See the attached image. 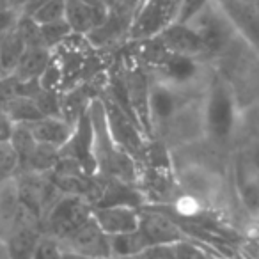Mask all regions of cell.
<instances>
[{
	"mask_svg": "<svg viewBox=\"0 0 259 259\" xmlns=\"http://www.w3.org/2000/svg\"><path fill=\"white\" fill-rule=\"evenodd\" d=\"M220 11L233 25L236 37L259 55V15L252 2L241 0H215Z\"/></svg>",
	"mask_w": 259,
	"mask_h": 259,
	"instance_id": "cell-13",
	"label": "cell"
},
{
	"mask_svg": "<svg viewBox=\"0 0 259 259\" xmlns=\"http://www.w3.org/2000/svg\"><path fill=\"white\" fill-rule=\"evenodd\" d=\"M39 34H41V43H43V47L48 48V50H55V48L64 43L73 32L68 23H66V20H61V22L39 25Z\"/></svg>",
	"mask_w": 259,
	"mask_h": 259,
	"instance_id": "cell-25",
	"label": "cell"
},
{
	"mask_svg": "<svg viewBox=\"0 0 259 259\" xmlns=\"http://www.w3.org/2000/svg\"><path fill=\"white\" fill-rule=\"evenodd\" d=\"M66 13V0H50L43 8L37 9L30 18L37 23V25H45V23H54L64 20Z\"/></svg>",
	"mask_w": 259,
	"mask_h": 259,
	"instance_id": "cell-26",
	"label": "cell"
},
{
	"mask_svg": "<svg viewBox=\"0 0 259 259\" xmlns=\"http://www.w3.org/2000/svg\"><path fill=\"white\" fill-rule=\"evenodd\" d=\"M241 2H254V0H241Z\"/></svg>",
	"mask_w": 259,
	"mask_h": 259,
	"instance_id": "cell-38",
	"label": "cell"
},
{
	"mask_svg": "<svg viewBox=\"0 0 259 259\" xmlns=\"http://www.w3.org/2000/svg\"><path fill=\"white\" fill-rule=\"evenodd\" d=\"M20 13L13 11L11 8H0V37H4L8 32H11L13 29H16V23H18Z\"/></svg>",
	"mask_w": 259,
	"mask_h": 259,
	"instance_id": "cell-29",
	"label": "cell"
},
{
	"mask_svg": "<svg viewBox=\"0 0 259 259\" xmlns=\"http://www.w3.org/2000/svg\"><path fill=\"white\" fill-rule=\"evenodd\" d=\"M62 259H93V257H85V255H80V254H76V252L64 250L62 252Z\"/></svg>",
	"mask_w": 259,
	"mask_h": 259,
	"instance_id": "cell-33",
	"label": "cell"
},
{
	"mask_svg": "<svg viewBox=\"0 0 259 259\" xmlns=\"http://www.w3.org/2000/svg\"><path fill=\"white\" fill-rule=\"evenodd\" d=\"M172 259H224L220 254L194 240H183L172 245Z\"/></svg>",
	"mask_w": 259,
	"mask_h": 259,
	"instance_id": "cell-24",
	"label": "cell"
},
{
	"mask_svg": "<svg viewBox=\"0 0 259 259\" xmlns=\"http://www.w3.org/2000/svg\"><path fill=\"white\" fill-rule=\"evenodd\" d=\"M93 217V204L80 195L62 194L45 215L47 234L64 241Z\"/></svg>",
	"mask_w": 259,
	"mask_h": 259,
	"instance_id": "cell-8",
	"label": "cell"
},
{
	"mask_svg": "<svg viewBox=\"0 0 259 259\" xmlns=\"http://www.w3.org/2000/svg\"><path fill=\"white\" fill-rule=\"evenodd\" d=\"M6 2H8V6L13 9V11H16V13H20V15H22L23 8L27 6V2H29V0H6Z\"/></svg>",
	"mask_w": 259,
	"mask_h": 259,
	"instance_id": "cell-32",
	"label": "cell"
},
{
	"mask_svg": "<svg viewBox=\"0 0 259 259\" xmlns=\"http://www.w3.org/2000/svg\"><path fill=\"white\" fill-rule=\"evenodd\" d=\"M206 91V89H204ZM204 91L183 89L165 83L149 76V93H148V122L151 139L160 134V130L172 119V115L190 103L195 98H201Z\"/></svg>",
	"mask_w": 259,
	"mask_h": 259,
	"instance_id": "cell-4",
	"label": "cell"
},
{
	"mask_svg": "<svg viewBox=\"0 0 259 259\" xmlns=\"http://www.w3.org/2000/svg\"><path fill=\"white\" fill-rule=\"evenodd\" d=\"M100 195H98L94 206L105 208V206H132V208H144L146 199L141 188L135 183L119 180L112 176H100Z\"/></svg>",
	"mask_w": 259,
	"mask_h": 259,
	"instance_id": "cell-16",
	"label": "cell"
},
{
	"mask_svg": "<svg viewBox=\"0 0 259 259\" xmlns=\"http://www.w3.org/2000/svg\"><path fill=\"white\" fill-rule=\"evenodd\" d=\"M27 45L23 41L22 34L18 29H13L4 37H0V71L6 75H11L13 69L16 68L20 57L25 52Z\"/></svg>",
	"mask_w": 259,
	"mask_h": 259,
	"instance_id": "cell-22",
	"label": "cell"
},
{
	"mask_svg": "<svg viewBox=\"0 0 259 259\" xmlns=\"http://www.w3.org/2000/svg\"><path fill=\"white\" fill-rule=\"evenodd\" d=\"M252 4H254L255 11H257V15H259V0H254V2H252Z\"/></svg>",
	"mask_w": 259,
	"mask_h": 259,
	"instance_id": "cell-37",
	"label": "cell"
},
{
	"mask_svg": "<svg viewBox=\"0 0 259 259\" xmlns=\"http://www.w3.org/2000/svg\"><path fill=\"white\" fill-rule=\"evenodd\" d=\"M202 110L206 141H211L217 146L229 144L240 130L241 108L233 83L222 71H213L209 75L202 96Z\"/></svg>",
	"mask_w": 259,
	"mask_h": 259,
	"instance_id": "cell-1",
	"label": "cell"
},
{
	"mask_svg": "<svg viewBox=\"0 0 259 259\" xmlns=\"http://www.w3.org/2000/svg\"><path fill=\"white\" fill-rule=\"evenodd\" d=\"M4 112L11 117L15 124H30V122L45 117L36 101L27 96H11L6 101Z\"/></svg>",
	"mask_w": 259,
	"mask_h": 259,
	"instance_id": "cell-23",
	"label": "cell"
},
{
	"mask_svg": "<svg viewBox=\"0 0 259 259\" xmlns=\"http://www.w3.org/2000/svg\"><path fill=\"white\" fill-rule=\"evenodd\" d=\"M101 101H103L105 108V119H107V128L110 134L114 144L117 146L121 151H124L132 160L141 165L142 156L146 151V144H148V135L144 134L142 126L135 121L121 105L105 91L101 94Z\"/></svg>",
	"mask_w": 259,
	"mask_h": 259,
	"instance_id": "cell-3",
	"label": "cell"
},
{
	"mask_svg": "<svg viewBox=\"0 0 259 259\" xmlns=\"http://www.w3.org/2000/svg\"><path fill=\"white\" fill-rule=\"evenodd\" d=\"M62 252H64V247L57 238L50 234H41L32 259H62Z\"/></svg>",
	"mask_w": 259,
	"mask_h": 259,
	"instance_id": "cell-27",
	"label": "cell"
},
{
	"mask_svg": "<svg viewBox=\"0 0 259 259\" xmlns=\"http://www.w3.org/2000/svg\"><path fill=\"white\" fill-rule=\"evenodd\" d=\"M255 108H257V110H259V101H257V103H255Z\"/></svg>",
	"mask_w": 259,
	"mask_h": 259,
	"instance_id": "cell-39",
	"label": "cell"
},
{
	"mask_svg": "<svg viewBox=\"0 0 259 259\" xmlns=\"http://www.w3.org/2000/svg\"><path fill=\"white\" fill-rule=\"evenodd\" d=\"M209 4V0H183L181 2L180 13H178V23H188Z\"/></svg>",
	"mask_w": 259,
	"mask_h": 259,
	"instance_id": "cell-28",
	"label": "cell"
},
{
	"mask_svg": "<svg viewBox=\"0 0 259 259\" xmlns=\"http://www.w3.org/2000/svg\"><path fill=\"white\" fill-rule=\"evenodd\" d=\"M52 59V50L45 47H27L11 75L16 80H37Z\"/></svg>",
	"mask_w": 259,
	"mask_h": 259,
	"instance_id": "cell-20",
	"label": "cell"
},
{
	"mask_svg": "<svg viewBox=\"0 0 259 259\" xmlns=\"http://www.w3.org/2000/svg\"><path fill=\"white\" fill-rule=\"evenodd\" d=\"M188 25L204 41L209 57L224 55L229 50L231 45L238 39L233 25L226 18V15L220 11L215 0H209V4L192 22H188Z\"/></svg>",
	"mask_w": 259,
	"mask_h": 259,
	"instance_id": "cell-9",
	"label": "cell"
},
{
	"mask_svg": "<svg viewBox=\"0 0 259 259\" xmlns=\"http://www.w3.org/2000/svg\"><path fill=\"white\" fill-rule=\"evenodd\" d=\"M231 178L240 204L252 219H259V141L248 142L234 151Z\"/></svg>",
	"mask_w": 259,
	"mask_h": 259,
	"instance_id": "cell-2",
	"label": "cell"
},
{
	"mask_svg": "<svg viewBox=\"0 0 259 259\" xmlns=\"http://www.w3.org/2000/svg\"><path fill=\"white\" fill-rule=\"evenodd\" d=\"M47 2H50V0H29V2H27V6L23 8L22 15H25V16L34 15V13H36L39 8H43V6L47 4Z\"/></svg>",
	"mask_w": 259,
	"mask_h": 259,
	"instance_id": "cell-31",
	"label": "cell"
},
{
	"mask_svg": "<svg viewBox=\"0 0 259 259\" xmlns=\"http://www.w3.org/2000/svg\"><path fill=\"white\" fill-rule=\"evenodd\" d=\"M183 0H141L130 20L126 39L139 43L155 37L165 27L176 22Z\"/></svg>",
	"mask_w": 259,
	"mask_h": 259,
	"instance_id": "cell-7",
	"label": "cell"
},
{
	"mask_svg": "<svg viewBox=\"0 0 259 259\" xmlns=\"http://www.w3.org/2000/svg\"><path fill=\"white\" fill-rule=\"evenodd\" d=\"M41 231L32 224H20L13 227L11 233L4 238L6 259H32Z\"/></svg>",
	"mask_w": 259,
	"mask_h": 259,
	"instance_id": "cell-19",
	"label": "cell"
},
{
	"mask_svg": "<svg viewBox=\"0 0 259 259\" xmlns=\"http://www.w3.org/2000/svg\"><path fill=\"white\" fill-rule=\"evenodd\" d=\"M62 247H64V250L76 252V254L85 255V257L112 259L110 238L98 227L93 217L78 231H75L68 240L62 241Z\"/></svg>",
	"mask_w": 259,
	"mask_h": 259,
	"instance_id": "cell-15",
	"label": "cell"
},
{
	"mask_svg": "<svg viewBox=\"0 0 259 259\" xmlns=\"http://www.w3.org/2000/svg\"><path fill=\"white\" fill-rule=\"evenodd\" d=\"M0 259H6V247H4V238H0Z\"/></svg>",
	"mask_w": 259,
	"mask_h": 259,
	"instance_id": "cell-34",
	"label": "cell"
},
{
	"mask_svg": "<svg viewBox=\"0 0 259 259\" xmlns=\"http://www.w3.org/2000/svg\"><path fill=\"white\" fill-rule=\"evenodd\" d=\"M93 219L105 234L114 236L139 229L141 209L132 206H93Z\"/></svg>",
	"mask_w": 259,
	"mask_h": 259,
	"instance_id": "cell-17",
	"label": "cell"
},
{
	"mask_svg": "<svg viewBox=\"0 0 259 259\" xmlns=\"http://www.w3.org/2000/svg\"><path fill=\"white\" fill-rule=\"evenodd\" d=\"M9 178H13V176H9V174H4V172H0V185L4 183L6 180H9Z\"/></svg>",
	"mask_w": 259,
	"mask_h": 259,
	"instance_id": "cell-35",
	"label": "cell"
},
{
	"mask_svg": "<svg viewBox=\"0 0 259 259\" xmlns=\"http://www.w3.org/2000/svg\"><path fill=\"white\" fill-rule=\"evenodd\" d=\"M174 174L183 195L211 208L222 199L224 180L219 170L201 162H174Z\"/></svg>",
	"mask_w": 259,
	"mask_h": 259,
	"instance_id": "cell-6",
	"label": "cell"
},
{
	"mask_svg": "<svg viewBox=\"0 0 259 259\" xmlns=\"http://www.w3.org/2000/svg\"><path fill=\"white\" fill-rule=\"evenodd\" d=\"M23 126L29 128L30 135L37 144L50 146L55 149H61L73 134V124L64 117H41Z\"/></svg>",
	"mask_w": 259,
	"mask_h": 259,
	"instance_id": "cell-18",
	"label": "cell"
},
{
	"mask_svg": "<svg viewBox=\"0 0 259 259\" xmlns=\"http://www.w3.org/2000/svg\"><path fill=\"white\" fill-rule=\"evenodd\" d=\"M139 229L144 233L151 247H170L178 241L187 240L178 222L158 206L141 208V224Z\"/></svg>",
	"mask_w": 259,
	"mask_h": 259,
	"instance_id": "cell-12",
	"label": "cell"
},
{
	"mask_svg": "<svg viewBox=\"0 0 259 259\" xmlns=\"http://www.w3.org/2000/svg\"><path fill=\"white\" fill-rule=\"evenodd\" d=\"M226 259H247V257H245V255H241V254H236V252H234L233 255H229V257H226Z\"/></svg>",
	"mask_w": 259,
	"mask_h": 259,
	"instance_id": "cell-36",
	"label": "cell"
},
{
	"mask_svg": "<svg viewBox=\"0 0 259 259\" xmlns=\"http://www.w3.org/2000/svg\"><path fill=\"white\" fill-rule=\"evenodd\" d=\"M59 156L75 162L89 176H98V163L94 156V126L91 121L89 107L75 121L71 137L59 149Z\"/></svg>",
	"mask_w": 259,
	"mask_h": 259,
	"instance_id": "cell-10",
	"label": "cell"
},
{
	"mask_svg": "<svg viewBox=\"0 0 259 259\" xmlns=\"http://www.w3.org/2000/svg\"><path fill=\"white\" fill-rule=\"evenodd\" d=\"M137 187L144 195L146 206H174L183 197L174 169L139 167Z\"/></svg>",
	"mask_w": 259,
	"mask_h": 259,
	"instance_id": "cell-11",
	"label": "cell"
},
{
	"mask_svg": "<svg viewBox=\"0 0 259 259\" xmlns=\"http://www.w3.org/2000/svg\"><path fill=\"white\" fill-rule=\"evenodd\" d=\"M15 130H16V124L11 121V117L6 114L4 108H2V110H0V146H6L11 142Z\"/></svg>",
	"mask_w": 259,
	"mask_h": 259,
	"instance_id": "cell-30",
	"label": "cell"
},
{
	"mask_svg": "<svg viewBox=\"0 0 259 259\" xmlns=\"http://www.w3.org/2000/svg\"><path fill=\"white\" fill-rule=\"evenodd\" d=\"M202 96L195 98L190 103L181 107L172 115V119L160 130V134L155 139L162 141L170 151H178V149L188 148V146L206 141Z\"/></svg>",
	"mask_w": 259,
	"mask_h": 259,
	"instance_id": "cell-5",
	"label": "cell"
},
{
	"mask_svg": "<svg viewBox=\"0 0 259 259\" xmlns=\"http://www.w3.org/2000/svg\"><path fill=\"white\" fill-rule=\"evenodd\" d=\"M110 238V255L112 259H137L148 250V238L144 236L141 229L130 231V233L114 234Z\"/></svg>",
	"mask_w": 259,
	"mask_h": 259,
	"instance_id": "cell-21",
	"label": "cell"
},
{
	"mask_svg": "<svg viewBox=\"0 0 259 259\" xmlns=\"http://www.w3.org/2000/svg\"><path fill=\"white\" fill-rule=\"evenodd\" d=\"M151 39H155L160 47L172 52V54L187 55V57H194L199 61L209 59V52L204 41L188 23H170L169 27H165L162 32L156 34Z\"/></svg>",
	"mask_w": 259,
	"mask_h": 259,
	"instance_id": "cell-14",
	"label": "cell"
}]
</instances>
